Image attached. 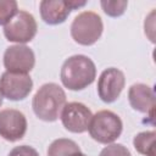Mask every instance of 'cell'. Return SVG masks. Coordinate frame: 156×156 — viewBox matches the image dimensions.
Returning <instances> with one entry per match:
<instances>
[{
  "instance_id": "cell-8",
  "label": "cell",
  "mask_w": 156,
  "mask_h": 156,
  "mask_svg": "<svg viewBox=\"0 0 156 156\" xmlns=\"http://www.w3.org/2000/svg\"><path fill=\"white\" fill-rule=\"evenodd\" d=\"M91 117H93L91 111L84 104L77 101L67 102L63 106L60 115L63 127L72 133L87 132Z\"/></svg>"
},
{
  "instance_id": "cell-18",
  "label": "cell",
  "mask_w": 156,
  "mask_h": 156,
  "mask_svg": "<svg viewBox=\"0 0 156 156\" xmlns=\"http://www.w3.org/2000/svg\"><path fill=\"white\" fill-rule=\"evenodd\" d=\"M9 156H39L38 151L32 147V146H28V145H20V146H16L13 147Z\"/></svg>"
},
{
  "instance_id": "cell-6",
  "label": "cell",
  "mask_w": 156,
  "mask_h": 156,
  "mask_svg": "<svg viewBox=\"0 0 156 156\" xmlns=\"http://www.w3.org/2000/svg\"><path fill=\"white\" fill-rule=\"evenodd\" d=\"M35 65L33 50L23 44L9 46L4 52V66L7 72L28 74Z\"/></svg>"
},
{
  "instance_id": "cell-14",
  "label": "cell",
  "mask_w": 156,
  "mask_h": 156,
  "mask_svg": "<svg viewBox=\"0 0 156 156\" xmlns=\"http://www.w3.org/2000/svg\"><path fill=\"white\" fill-rule=\"evenodd\" d=\"M80 151L78 144L72 139L60 138L54 140L48 147V156H71Z\"/></svg>"
},
{
  "instance_id": "cell-11",
  "label": "cell",
  "mask_w": 156,
  "mask_h": 156,
  "mask_svg": "<svg viewBox=\"0 0 156 156\" xmlns=\"http://www.w3.org/2000/svg\"><path fill=\"white\" fill-rule=\"evenodd\" d=\"M128 100L130 106L141 113L154 117L155 110V93L151 87L144 83H135L128 90Z\"/></svg>"
},
{
  "instance_id": "cell-20",
  "label": "cell",
  "mask_w": 156,
  "mask_h": 156,
  "mask_svg": "<svg viewBox=\"0 0 156 156\" xmlns=\"http://www.w3.org/2000/svg\"><path fill=\"white\" fill-rule=\"evenodd\" d=\"M71 156H87L85 154H83L82 151H78V152H74L73 155H71Z\"/></svg>"
},
{
  "instance_id": "cell-17",
  "label": "cell",
  "mask_w": 156,
  "mask_h": 156,
  "mask_svg": "<svg viewBox=\"0 0 156 156\" xmlns=\"http://www.w3.org/2000/svg\"><path fill=\"white\" fill-rule=\"evenodd\" d=\"M99 156H132L129 150L122 144H108L105 146Z\"/></svg>"
},
{
  "instance_id": "cell-2",
  "label": "cell",
  "mask_w": 156,
  "mask_h": 156,
  "mask_svg": "<svg viewBox=\"0 0 156 156\" xmlns=\"http://www.w3.org/2000/svg\"><path fill=\"white\" fill-rule=\"evenodd\" d=\"M66 105V94L56 83L43 84L33 96L32 107L35 116L45 122L56 121L63 106Z\"/></svg>"
},
{
  "instance_id": "cell-16",
  "label": "cell",
  "mask_w": 156,
  "mask_h": 156,
  "mask_svg": "<svg viewBox=\"0 0 156 156\" xmlns=\"http://www.w3.org/2000/svg\"><path fill=\"white\" fill-rule=\"evenodd\" d=\"M18 12V5L15 0H0V24L5 26Z\"/></svg>"
},
{
  "instance_id": "cell-3",
  "label": "cell",
  "mask_w": 156,
  "mask_h": 156,
  "mask_svg": "<svg viewBox=\"0 0 156 156\" xmlns=\"http://www.w3.org/2000/svg\"><path fill=\"white\" fill-rule=\"evenodd\" d=\"M90 136L100 144H112L123 130L122 119L110 110H101L93 115L89 123Z\"/></svg>"
},
{
  "instance_id": "cell-13",
  "label": "cell",
  "mask_w": 156,
  "mask_h": 156,
  "mask_svg": "<svg viewBox=\"0 0 156 156\" xmlns=\"http://www.w3.org/2000/svg\"><path fill=\"white\" fill-rule=\"evenodd\" d=\"M155 138L156 133L154 130L138 133L133 139V145L135 150L144 156H155Z\"/></svg>"
},
{
  "instance_id": "cell-9",
  "label": "cell",
  "mask_w": 156,
  "mask_h": 156,
  "mask_svg": "<svg viewBox=\"0 0 156 156\" xmlns=\"http://www.w3.org/2000/svg\"><path fill=\"white\" fill-rule=\"evenodd\" d=\"M124 84V73L118 68L110 67L102 71L98 79V95L104 102L111 104L118 99Z\"/></svg>"
},
{
  "instance_id": "cell-12",
  "label": "cell",
  "mask_w": 156,
  "mask_h": 156,
  "mask_svg": "<svg viewBox=\"0 0 156 156\" xmlns=\"http://www.w3.org/2000/svg\"><path fill=\"white\" fill-rule=\"evenodd\" d=\"M39 9L41 20L50 26L63 23L72 11L67 2L62 0H43Z\"/></svg>"
},
{
  "instance_id": "cell-21",
  "label": "cell",
  "mask_w": 156,
  "mask_h": 156,
  "mask_svg": "<svg viewBox=\"0 0 156 156\" xmlns=\"http://www.w3.org/2000/svg\"><path fill=\"white\" fill-rule=\"evenodd\" d=\"M2 99H4V96H2V94H1V91H0V107H1V105H2Z\"/></svg>"
},
{
  "instance_id": "cell-15",
  "label": "cell",
  "mask_w": 156,
  "mask_h": 156,
  "mask_svg": "<svg viewBox=\"0 0 156 156\" xmlns=\"http://www.w3.org/2000/svg\"><path fill=\"white\" fill-rule=\"evenodd\" d=\"M104 12L110 16V17H119L124 13L127 6H128V1L126 0H115V1H110V0H102L100 2Z\"/></svg>"
},
{
  "instance_id": "cell-7",
  "label": "cell",
  "mask_w": 156,
  "mask_h": 156,
  "mask_svg": "<svg viewBox=\"0 0 156 156\" xmlns=\"http://www.w3.org/2000/svg\"><path fill=\"white\" fill-rule=\"evenodd\" d=\"M33 89V80L29 74L4 72L0 77V91L4 98L11 101L26 99Z\"/></svg>"
},
{
  "instance_id": "cell-5",
  "label": "cell",
  "mask_w": 156,
  "mask_h": 156,
  "mask_svg": "<svg viewBox=\"0 0 156 156\" xmlns=\"http://www.w3.org/2000/svg\"><path fill=\"white\" fill-rule=\"evenodd\" d=\"M38 24L34 16L27 11L20 10L9 23L4 26V35L9 41L26 44L34 39Z\"/></svg>"
},
{
  "instance_id": "cell-4",
  "label": "cell",
  "mask_w": 156,
  "mask_h": 156,
  "mask_svg": "<svg viewBox=\"0 0 156 156\" xmlns=\"http://www.w3.org/2000/svg\"><path fill=\"white\" fill-rule=\"evenodd\" d=\"M102 30V20L93 11L80 12L71 24V37L76 43L84 46L95 44L100 39Z\"/></svg>"
},
{
  "instance_id": "cell-19",
  "label": "cell",
  "mask_w": 156,
  "mask_h": 156,
  "mask_svg": "<svg viewBox=\"0 0 156 156\" xmlns=\"http://www.w3.org/2000/svg\"><path fill=\"white\" fill-rule=\"evenodd\" d=\"M66 2H67L68 7H69L71 10H74V9H79V7H83V6L87 4V1H74V0H69V1H66Z\"/></svg>"
},
{
  "instance_id": "cell-1",
  "label": "cell",
  "mask_w": 156,
  "mask_h": 156,
  "mask_svg": "<svg viewBox=\"0 0 156 156\" xmlns=\"http://www.w3.org/2000/svg\"><path fill=\"white\" fill-rule=\"evenodd\" d=\"M61 82L69 90H83L96 78V67L93 60L85 55L68 57L61 67Z\"/></svg>"
},
{
  "instance_id": "cell-10",
  "label": "cell",
  "mask_w": 156,
  "mask_h": 156,
  "mask_svg": "<svg viewBox=\"0 0 156 156\" xmlns=\"http://www.w3.org/2000/svg\"><path fill=\"white\" fill-rule=\"evenodd\" d=\"M27 132L26 116L15 108L0 111V136L7 141H17Z\"/></svg>"
}]
</instances>
